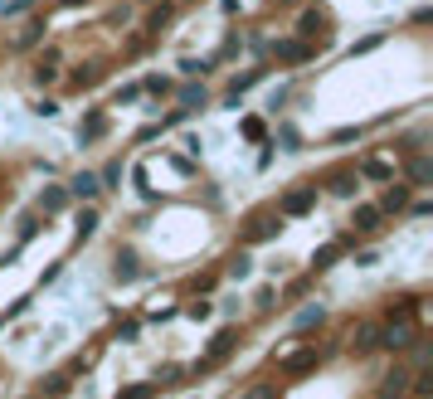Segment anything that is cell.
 <instances>
[{
	"mask_svg": "<svg viewBox=\"0 0 433 399\" xmlns=\"http://www.w3.org/2000/svg\"><path fill=\"white\" fill-rule=\"evenodd\" d=\"M404 205H409V186H399V181H394V186L379 195V214H399Z\"/></svg>",
	"mask_w": 433,
	"mask_h": 399,
	"instance_id": "30bf717a",
	"label": "cell"
},
{
	"mask_svg": "<svg viewBox=\"0 0 433 399\" xmlns=\"http://www.w3.org/2000/svg\"><path fill=\"white\" fill-rule=\"evenodd\" d=\"M98 190H103V181H98L93 171H78V176L68 181V195H78V200H93Z\"/></svg>",
	"mask_w": 433,
	"mask_h": 399,
	"instance_id": "8fae6325",
	"label": "cell"
},
{
	"mask_svg": "<svg viewBox=\"0 0 433 399\" xmlns=\"http://www.w3.org/2000/svg\"><path fill=\"white\" fill-rule=\"evenodd\" d=\"M312 200H317V186H302V190H292V195L277 200V214H307Z\"/></svg>",
	"mask_w": 433,
	"mask_h": 399,
	"instance_id": "5b68a950",
	"label": "cell"
},
{
	"mask_svg": "<svg viewBox=\"0 0 433 399\" xmlns=\"http://www.w3.org/2000/svg\"><path fill=\"white\" fill-rule=\"evenodd\" d=\"M93 229H98V214L83 210V214H78V239H93Z\"/></svg>",
	"mask_w": 433,
	"mask_h": 399,
	"instance_id": "cb8c5ba5",
	"label": "cell"
},
{
	"mask_svg": "<svg viewBox=\"0 0 433 399\" xmlns=\"http://www.w3.org/2000/svg\"><path fill=\"white\" fill-rule=\"evenodd\" d=\"M63 205H68V190H58V186H49L44 195H39V210H44V214L63 210Z\"/></svg>",
	"mask_w": 433,
	"mask_h": 399,
	"instance_id": "e0dca14e",
	"label": "cell"
},
{
	"mask_svg": "<svg viewBox=\"0 0 433 399\" xmlns=\"http://www.w3.org/2000/svg\"><path fill=\"white\" fill-rule=\"evenodd\" d=\"M322 317H326L322 307H307V312L297 317V331H307V326H322Z\"/></svg>",
	"mask_w": 433,
	"mask_h": 399,
	"instance_id": "d4e9b609",
	"label": "cell"
},
{
	"mask_svg": "<svg viewBox=\"0 0 433 399\" xmlns=\"http://www.w3.org/2000/svg\"><path fill=\"white\" fill-rule=\"evenodd\" d=\"M68 385H73L68 375H49V380L39 385V395H44V399H63V395H68Z\"/></svg>",
	"mask_w": 433,
	"mask_h": 399,
	"instance_id": "ac0fdd59",
	"label": "cell"
},
{
	"mask_svg": "<svg viewBox=\"0 0 433 399\" xmlns=\"http://www.w3.org/2000/svg\"><path fill=\"white\" fill-rule=\"evenodd\" d=\"M414 341H419V331H414L409 321H389V326H379V331H375V346H384L389 355H399V350H409Z\"/></svg>",
	"mask_w": 433,
	"mask_h": 399,
	"instance_id": "6da1fadb",
	"label": "cell"
},
{
	"mask_svg": "<svg viewBox=\"0 0 433 399\" xmlns=\"http://www.w3.org/2000/svg\"><path fill=\"white\" fill-rule=\"evenodd\" d=\"M117 278H136V258L127 253V258H117Z\"/></svg>",
	"mask_w": 433,
	"mask_h": 399,
	"instance_id": "4316f807",
	"label": "cell"
},
{
	"mask_svg": "<svg viewBox=\"0 0 433 399\" xmlns=\"http://www.w3.org/2000/svg\"><path fill=\"white\" fill-rule=\"evenodd\" d=\"M272 54H277V64H302V59L317 54V44H307V39H282Z\"/></svg>",
	"mask_w": 433,
	"mask_h": 399,
	"instance_id": "8992f818",
	"label": "cell"
},
{
	"mask_svg": "<svg viewBox=\"0 0 433 399\" xmlns=\"http://www.w3.org/2000/svg\"><path fill=\"white\" fill-rule=\"evenodd\" d=\"M409 186H433V161L429 156H409Z\"/></svg>",
	"mask_w": 433,
	"mask_h": 399,
	"instance_id": "4fadbf2b",
	"label": "cell"
},
{
	"mask_svg": "<svg viewBox=\"0 0 433 399\" xmlns=\"http://www.w3.org/2000/svg\"><path fill=\"white\" fill-rule=\"evenodd\" d=\"M379 205H355V214H351V224H355V234H375L379 229Z\"/></svg>",
	"mask_w": 433,
	"mask_h": 399,
	"instance_id": "ba28073f",
	"label": "cell"
},
{
	"mask_svg": "<svg viewBox=\"0 0 433 399\" xmlns=\"http://www.w3.org/2000/svg\"><path fill=\"white\" fill-rule=\"evenodd\" d=\"M78 136H83V141H93V136H103V112H93V117H88V122H83V127H78Z\"/></svg>",
	"mask_w": 433,
	"mask_h": 399,
	"instance_id": "7402d4cb",
	"label": "cell"
},
{
	"mask_svg": "<svg viewBox=\"0 0 433 399\" xmlns=\"http://www.w3.org/2000/svg\"><path fill=\"white\" fill-rule=\"evenodd\" d=\"M277 229H282V214H277V210H268V214H253V219H248V243L277 239Z\"/></svg>",
	"mask_w": 433,
	"mask_h": 399,
	"instance_id": "7a4b0ae2",
	"label": "cell"
},
{
	"mask_svg": "<svg viewBox=\"0 0 433 399\" xmlns=\"http://www.w3.org/2000/svg\"><path fill=\"white\" fill-rule=\"evenodd\" d=\"M379 39H384V34H370V39H360V44H355L351 54H370V49H375V44H379Z\"/></svg>",
	"mask_w": 433,
	"mask_h": 399,
	"instance_id": "f546056e",
	"label": "cell"
},
{
	"mask_svg": "<svg viewBox=\"0 0 433 399\" xmlns=\"http://www.w3.org/2000/svg\"><path fill=\"white\" fill-rule=\"evenodd\" d=\"M156 390H161V385H156V380H146V385H132V390H122L117 399H151Z\"/></svg>",
	"mask_w": 433,
	"mask_h": 399,
	"instance_id": "44dd1931",
	"label": "cell"
},
{
	"mask_svg": "<svg viewBox=\"0 0 433 399\" xmlns=\"http://www.w3.org/2000/svg\"><path fill=\"white\" fill-rule=\"evenodd\" d=\"M355 186H360V171H331V176H326V190L341 195V200H351Z\"/></svg>",
	"mask_w": 433,
	"mask_h": 399,
	"instance_id": "52a82bcc",
	"label": "cell"
},
{
	"mask_svg": "<svg viewBox=\"0 0 433 399\" xmlns=\"http://www.w3.org/2000/svg\"><path fill=\"white\" fill-rule=\"evenodd\" d=\"M360 176H370V181H394V161H384V156H370L365 166H360Z\"/></svg>",
	"mask_w": 433,
	"mask_h": 399,
	"instance_id": "5bb4252c",
	"label": "cell"
},
{
	"mask_svg": "<svg viewBox=\"0 0 433 399\" xmlns=\"http://www.w3.org/2000/svg\"><path fill=\"white\" fill-rule=\"evenodd\" d=\"M224 273H229V278H248V258H244V253H239V258H234V263L224 268Z\"/></svg>",
	"mask_w": 433,
	"mask_h": 399,
	"instance_id": "83f0119b",
	"label": "cell"
},
{
	"mask_svg": "<svg viewBox=\"0 0 433 399\" xmlns=\"http://www.w3.org/2000/svg\"><path fill=\"white\" fill-rule=\"evenodd\" d=\"M98 181H108V186H117V181H122V161H112V166L103 171V176H98Z\"/></svg>",
	"mask_w": 433,
	"mask_h": 399,
	"instance_id": "f1b7e54d",
	"label": "cell"
},
{
	"mask_svg": "<svg viewBox=\"0 0 433 399\" xmlns=\"http://www.w3.org/2000/svg\"><path fill=\"white\" fill-rule=\"evenodd\" d=\"M375 321H365V326H355L351 331V355H370V350H375Z\"/></svg>",
	"mask_w": 433,
	"mask_h": 399,
	"instance_id": "9c48e42d",
	"label": "cell"
},
{
	"mask_svg": "<svg viewBox=\"0 0 433 399\" xmlns=\"http://www.w3.org/2000/svg\"><path fill=\"white\" fill-rule=\"evenodd\" d=\"M239 399H277V385H248Z\"/></svg>",
	"mask_w": 433,
	"mask_h": 399,
	"instance_id": "603a6c76",
	"label": "cell"
},
{
	"mask_svg": "<svg viewBox=\"0 0 433 399\" xmlns=\"http://www.w3.org/2000/svg\"><path fill=\"white\" fill-rule=\"evenodd\" d=\"M322 29H326V20L317 15V10H302V15H297V34L307 39V44H312V39H322Z\"/></svg>",
	"mask_w": 433,
	"mask_h": 399,
	"instance_id": "7c38bea8",
	"label": "cell"
},
{
	"mask_svg": "<svg viewBox=\"0 0 433 399\" xmlns=\"http://www.w3.org/2000/svg\"><path fill=\"white\" fill-rule=\"evenodd\" d=\"M39 39H44V25H39V20H29V25L15 34V49H34Z\"/></svg>",
	"mask_w": 433,
	"mask_h": 399,
	"instance_id": "2e32d148",
	"label": "cell"
},
{
	"mask_svg": "<svg viewBox=\"0 0 433 399\" xmlns=\"http://www.w3.org/2000/svg\"><path fill=\"white\" fill-rule=\"evenodd\" d=\"M234 346H239V336H234V331H219L215 341H210V355H205V365H215L219 355H229Z\"/></svg>",
	"mask_w": 433,
	"mask_h": 399,
	"instance_id": "9a60e30c",
	"label": "cell"
},
{
	"mask_svg": "<svg viewBox=\"0 0 433 399\" xmlns=\"http://www.w3.org/2000/svg\"><path fill=\"white\" fill-rule=\"evenodd\" d=\"M165 20H170V5H161V10H151V20H146V29H161Z\"/></svg>",
	"mask_w": 433,
	"mask_h": 399,
	"instance_id": "484cf974",
	"label": "cell"
},
{
	"mask_svg": "<svg viewBox=\"0 0 433 399\" xmlns=\"http://www.w3.org/2000/svg\"><path fill=\"white\" fill-rule=\"evenodd\" d=\"M180 112H195V107H205V88H195V83H190V88H180Z\"/></svg>",
	"mask_w": 433,
	"mask_h": 399,
	"instance_id": "d6986e66",
	"label": "cell"
},
{
	"mask_svg": "<svg viewBox=\"0 0 433 399\" xmlns=\"http://www.w3.org/2000/svg\"><path fill=\"white\" fill-rule=\"evenodd\" d=\"M336 258H341V243H326L322 253H317V258H312V268H317V273H322V268H331V263H336Z\"/></svg>",
	"mask_w": 433,
	"mask_h": 399,
	"instance_id": "ffe728a7",
	"label": "cell"
},
{
	"mask_svg": "<svg viewBox=\"0 0 433 399\" xmlns=\"http://www.w3.org/2000/svg\"><path fill=\"white\" fill-rule=\"evenodd\" d=\"M375 399H409V370H404V365H394L389 375H379Z\"/></svg>",
	"mask_w": 433,
	"mask_h": 399,
	"instance_id": "3957f363",
	"label": "cell"
},
{
	"mask_svg": "<svg viewBox=\"0 0 433 399\" xmlns=\"http://www.w3.org/2000/svg\"><path fill=\"white\" fill-rule=\"evenodd\" d=\"M317 360H322V350H317V346H302V350H292V355H282V375H307Z\"/></svg>",
	"mask_w": 433,
	"mask_h": 399,
	"instance_id": "277c9868",
	"label": "cell"
}]
</instances>
